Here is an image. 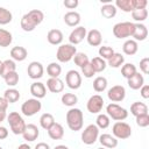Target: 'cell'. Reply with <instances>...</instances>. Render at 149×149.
<instances>
[{"mask_svg": "<svg viewBox=\"0 0 149 149\" xmlns=\"http://www.w3.org/2000/svg\"><path fill=\"white\" fill-rule=\"evenodd\" d=\"M44 20V14L40 9H31L30 12L26 13L21 19V28L24 31H33L38 24L42 23Z\"/></svg>", "mask_w": 149, "mask_h": 149, "instance_id": "6da1fadb", "label": "cell"}, {"mask_svg": "<svg viewBox=\"0 0 149 149\" xmlns=\"http://www.w3.org/2000/svg\"><path fill=\"white\" fill-rule=\"evenodd\" d=\"M83 123H84V114L79 108L76 107H71L68 112H66V125L68 127L73 130H80L83 128Z\"/></svg>", "mask_w": 149, "mask_h": 149, "instance_id": "7a4b0ae2", "label": "cell"}, {"mask_svg": "<svg viewBox=\"0 0 149 149\" xmlns=\"http://www.w3.org/2000/svg\"><path fill=\"white\" fill-rule=\"evenodd\" d=\"M7 122L9 123L10 130L15 135H22L24 128H26V122L23 118L17 113V112H10L7 115Z\"/></svg>", "mask_w": 149, "mask_h": 149, "instance_id": "3957f363", "label": "cell"}, {"mask_svg": "<svg viewBox=\"0 0 149 149\" xmlns=\"http://www.w3.org/2000/svg\"><path fill=\"white\" fill-rule=\"evenodd\" d=\"M77 54V48L70 43L61 44L56 52V58L61 63H68L71 59H73L74 55Z\"/></svg>", "mask_w": 149, "mask_h": 149, "instance_id": "277c9868", "label": "cell"}, {"mask_svg": "<svg viewBox=\"0 0 149 149\" xmlns=\"http://www.w3.org/2000/svg\"><path fill=\"white\" fill-rule=\"evenodd\" d=\"M134 24L130 21H125V22H119L114 24L113 27V35L116 38H127L132 37V34L134 31Z\"/></svg>", "mask_w": 149, "mask_h": 149, "instance_id": "5b68a950", "label": "cell"}, {"mask_svg": "<svg viewBox=\"0 0 149 149\" xmlns=\"http://www.w3.org/2000/svg\"><path fill=\"white\" fill-rule=\"evenodd\" d=\"M106 112L109 119H113L115 121H123L128 118V111L115 102L108 104L106 106Z\"/></svg>", "mask_w": 149, "mask_h": 149, "instance_id": "8992f818", "label": "cell"}, {"mask_svg": "<svg viewBox=\"0 0 149 149\" xmlns=\"http://www.w3.org/2000/svg\"><path fill=\"white\" fill-rule=\"evenodd\" d=\"M113 136L116 140H126L132 135V127L123 121H116L112 127Z\"/></svg>", "mask_w": 149, "mask_h": 149, "instance_id": "52a82bcc", "label": "cell"}, {"mask_svg": "<svg viewBox=\"0 0 149 149\" xmlns=\"http://www.w3.org/2000/svg\"><path fill=\"white\" fill-rule=\"evenodd\" d=\"M42 108V104L38 99H35V98H31V99H28L26 100L22 106H21V112L23 115L26 116H33L35 115L37 112H40Z\"/></svg>", "mask_w": 149, "mask_h": 149, "instance_id": "ba28073f", "label": "cell"}, {"mask_svg": "<svg viewBox=\"0 0 149 149\" xmlns=\"http://www.w3.org/2000/svg\"><path fill=\"white\" fill-rule=\"evenodd\" d=\"M98 137H99V128L93 123L88 125L81 133V141L84 144H87V146L95 143Z\"/></svg>", "mask_w": 149, "mask_h": 149, "instance_id": "9c48e42d", "label": "cell"}, {"mask_svg": "<svg viewBox=\"0 0 149 149\" xmlns=\"http://www.w3.org/2000/svg\"><path fill=\"white\" fill-rule=\"evenodd\" d=\"M104 107V99L100 94H94L90 97L86 104V108L92 114H99Z\"/></svg>", "mask_w": 149, "mask_h": 149, "instance_id": "30bf717a", "label": "cell"}, {"mask_svg": "<svg viewBox=\"0 0 149 149\" xmlns=\"http://www.w3.org/2000/svg\"><path fill=\"white\" fill-rule=\"evenodd\" d=\"M65 83L69 88L78 90L81 86V76L76 70H70L65 74Z\"/></svg>", "mask_w": 149, "mask_h": 149, "instance_id": "8fae6325", "label": "cell"}, {"mask_svg": "<svg viewBox=\"0 0 149 149\" xmlns=\"http://www.w3.org/2000/svg\"><path fill=\"white\" fill-rule=\"evenodd\" d=\"M107 97L112 102H120L126 97V88L122 85H114L107 91Z\"/></svg>", "mask_w": 149, "mask_h": 149, "instance_id": "7c38bea8", "label": "cell"}, {"mask_svg": "<svg viewBox=\"0 0 149 149\" xmlns=\"http://www.w3.org/2000/svg\"><path fill=\"white\" fill-rule=\"evenodd\" d=\"M86 34H87V31H86V28L85 27H83V26L76 27L70 33V35H69V42H70V44H72V45L79 44L86 37Z\"/></svg>", "mask_w": 149, "mask_h": 149, "instance_id": "4fadbf2b", "label": "cell"}, {"mask_svg": "<svg viewBox=\"0 0 149 149\" xmlns=\"http://www.w3.org/2000/svg\"><path fill=\"white\" fill-rule=\"evenodd\" d=\"M27 73L29 76V78H31V79H40L43 77L44 68H43L42 63L34 61V62L29 63V65L27 68Z\"/></svg>", "mask_w": 149, "mask_h": 149, "instance_id": "5bb4252c", "label": "cell"}, {"mask_svg": "<svg viewBox=\"0 0 149 149\" xmlns=\"http://www.w3.org/2000/svg\"><path fill=\"white\" fill-rule=\"evenodd\" d=\"M38 135H40V130H38L36 125H34V123L26 125V128H24V130L22 133L23 140H26L28 142H33L38 137Z\"/></svg>", "mask_w": 149, "mask_h": 149, "instance_id": "9a60e30c", "label": "cell"}, {"mask_svg": "<svg viewBox=\"0 0 149 149\" xmlns=\"http://www.w3.org/2000/svg\"><path fill=\"white\" fill-rule=\"evenodd\" d=\"M132 37L136 42L137 41H144L148 37V28H147V26L143 24V23H135Z\"/></svg>", "mask_w": 149, "mask_h": 149, "instance_id": "2e32d148", "label": "cell"}, {"mask_svg": "<svg viewBox=\"0 0 149 149\" xmlns=\"http://www.w3.org/2000/svg\"><path fill=\"white\" fill-rule=\"evenodd\" d=\"M30 93L33 94V97L35 99H42L45 97L47 94V87L41 81H34L31 85H30Z\"/></svg>", "mask_w": 149, "mask_h": 149, "instance_id": "e0dca14e", "label": "cell"}, {"mask_svg": "<svg viewBox=\"0 0 149 149\" xmlns=\"http://www.w3.org/2000/svg\"><path fill=\"white\" fill-rule=\"evenodd\" d=\"M86 40L91 47H99L102 42V35L98 29H91L86 34Z\"/></svg>", "mask_w": 149, "mask_h": 149, "instance_id": "ac0fdd59", "label": "cell"}, {"mask_svg": "<svg viewBox=\"0 0 149 149\" xmlns=\"http://www.w3.org/2000/svg\"><path fill=\"white\" fill-rule=\"evenodd\" d=\"M28 56V51L24 47H20V45H16V47H13L10 49V57L15 62H22L27 58Z\"/></svg>", "mask_w": 149, "mask_h": 149, "instance_id": "d6986e66", "label": "cell"}, {"mask_svg": "<svg viewBox=\"0 0 149 149\" xmlns=\"http://www.w3.org/2000/svg\"><path fill=\"white\" fill-rule=\"evenodd\" d=\"M47 87L51 93H61L64 90V83L59 78H49L47 80Z\"/></svg>", "mask_w": 149, "mask_h": 149, "instance_id": "ffe728a7", "label": "cell"}, {"mask_svg": "<svg viewBox=\"0 0 149 149\" xmlns=\"http://www.w3.org/2000/svg\"><path fill=\"white\" fill-rule=\"evenodd\" d=\"M99 142L100 144L104 147V148H107V149H113L118 146V140L111 135V134H101L99 135Z\"/></svg>", "mask_w": 149, "mask_h": 149, "instance_id": "44dd1931", "label": "cell"}, {"mask_svg": "<svg viewBox=\"0 0 149 149\" xmlns=\"http://www.w3.org/2000/svg\"><path fill=\"white\" fill-rule=\"evenodd\" d=\"M63 33L59 29H51L47 34V40L52 45H59L63 42Z\"/></svg>", "mask_w": 149, "mask_h": 149, "instance_id": "7402d4cb", "label": "cell"}, {"mask_svg": "<svg viewBox=\"0 0 149 149\" xmlns=\"http://www.w3.org/2000/svg\"><path fill=\"white\" fill-rule=\"evenodd\" d=\"M48 135L51 140H61L64 136V128L61 123L55 122L49 129H48Z\"/></svg>", "mask_w": 149, "mask_h": 149, "instance_id": "603a6c76", "label": "cell"}, {"mask_svg": "<svg viewBox=\"0 0 149 149\" xmlns=\"http://www.w3.org/2000/svg\"><path fill=\"white\" fill-rule=\"evenodd\" d=\"M64 22L69 27H78L80 22V14L74 10H70L64 15Z\"/></svg>", "mask_w": 149, "mask_h": 149, "instance_id": "cb8c5ba5", "label": "cell"}, {"mask_svg": "<svg viewBox=\"0 0 149 149\" xmlns=\"http://www.w3.org/2000/svg\"><path fill=\"white\" fill-rule=\"evenodd\" d=\"M127 84L132 90H140L144 85V78L140 72H136L133 77L127 79Z\"/></svg>", "mask_w": 149, "mask_h": 149, "instance_id": "d4e9b609", "label": "cell"}, {"mask_svg": "<svg viewBox=\"0 0 149 149\" xmlns=\"http://www.w3.org/2000/svg\"><path fill=\"white\" fill-rule=\"evenodd\" d=\"M130 113L136 118L142 114H148V106L144 102L135 101L130 105Z\"/></svg>", "mask_w": 149, "mask_h": 149, "instance_id": "484cf974", "label": "cell"}, {"mask_svg": "<svg viewBox=\"0 0 149 149\" xmlns=\"http://www.w3.org/2000/svg\"><path fill=\"white\" fill-rule=\"evenodd\" d=\"M137 50H139V44H137L136 41H134V40H132V38L125 41V43H123V45H122V51H123V54H126V55H128V56H133V55H135V54L137 52Z\"/></svg>", "mask_w": 149, "mask_h": 149, "instance_id": "4316f807", "label": "cell"}, {"mask_svg": "<svg viewBox=\"0 0 149 149\" xmlns=\"http://www.w3.org/2000/svg\"><path fill=\"white\" fill-rule=\"evenodd\" d=\"M20 92L16 90V88H14V87H9V88H7L6 91H5V93H3V98H5V100L8 102V104H14V102H16L19 99H20Z\"/></svg>", "mask_w": 149, "mask_h": 149, "instance_id": "83f0119b", "label": "cell"}, {"mask_svg": "<svg viewBox=\"0 0 149 149\" xmlns=\"http://www.w3.org/2000/svg\"><path fill=\"white\" fill-rule=\"evenodd\" d=\"M125 63V57L123 55L119 54V52H114L113 56L107 61V65L111 66V68H114V69H118V68H121Z\"/></svg>", "mask_w": 149, "mask_h": 149, "instance_id": "f1b7e54d", "label": "cell"}, {"mask_svg": "<svg viewBox=\"0 0 149 149\" xmlns=\"http://www.w3.org/2000/svg\"><path fill=\"white\" fill-rule=\"evenodd\" d=\"M114 6L116 7V9H121L125 13H132L134 10L133 0H116Z\"/></svg>", "mask_w": 149, "mask_h": 149, "instance_id": "f546056e", "label": "cell"}, {"mask_svg": "<svg viewBox=\"0 0 149 149\" xmlns=\"http://www.w3.org/2000/svg\"><path fill=\"white\" fill-rule=\"evenodd\" d=\"M116 10L118 9L113 3H106V5H102L100 13L105 19H112L116 15Z\"/></svg>", "mask_w": 149, "mask_h": 149, "instance_id": "4dcf8cb0", "label": "cell"}, {"mask_svg": "<svg viewBox=\"0 0 149 149\" xmlns=\"http://www.w3.org/2000/svg\"><path fill=\"white\" fill-rule=\"evenodd\" d=\"M90 63H91V65H92V68H93V70H94L95 73H100V72H102V71L106 69V66H107L106 61L102 59V58H100L99 56L92 58V59L90 61Z\"/></svg>", "mask_w": 149, "mask_h": 149, "instance_id": "1f68e13d", "label": "cell"}, {"mask_svg": "<svg viewBox=\"0 0 149 149\" xmlns=\"http://www.w3.org/2000/svg\"><path fill=\"white\" fill-rule=\"evenodd\" d=\"M136 72H137V69L133 63H123V65L121 66V74L126 79H129Z\"/></svg>", "mask_w": 149, "mask_h": 149, "instance_id": "d6a6232c", "label": "cell"}, {"mask_svg": "<svg viewBox=\"0 0 149 149\" xmlns=\"http://www.w3.org/2000/svg\"><path fill=\"white\" fill-rule=\"evenodd\" d=\"M47 73L49 74L50 78H59L62 73V66L56 62H51L47 66Z\"/></svg>", "mask_w": 149, "mask_h": 149, "instance_id": "836d02e7", "label": "cell"}, {"mask_svg": "<svg viewBox=\"0 0 149 149\" xmlns=\"http://www.w3.org/2000/svg\"><path fill=\"white\" fill-rule=\"evenodd\" d=\"M54 123H55V118H54L52 114H50V113H43L41 115V118H40V125H41V127L43 129L48 130Z\"/></svg>", "mask_w": 149, "mask_h": 149, "instance_id": "e575fe53", "label": "cell"}, {"mask_svg": "<svg viewBox=\"0 0 149 149\" xmlns=\"http://www.w3.org/2000/svg\"><path fill=\"white\" fill-rule=\"evenodd\" d=\"M12 41H13L12 33L3 28H0V47H2V48L9 47Z\"/></svg>", "mask_w": 149, "mask_h": 149, "instance_id": "d590c367", "label": "cell"}, {"mask_svg": "<svg viewBox=\"0 0 149 149\" xmlns=\"http://www.w3.org/2000/svg\"><path fill=\"white\" fill-rule=\"evenodd\" d=\"M107 87V79L102 76H99L97 77L94 80H93V90L98 93L100 92H104Z\"/></svg>", "mask_w": 149, "mask_h": 149, "instance_id": "8d00e7d4", "label": "cell"}, {"mask_svg": "<svg viewBox=\"0 0 149 149\" xmlns=\"http://www.w3.org/2000/svg\"><path fill=\"white\" fill-rule=\"evenodd\" d=\"M62 104L68 107H73L78 102V97L74 93H64L61 98Z\"/></svg>", "mask_w": 149, "mask_h": 149, "instance_id": "74e56055", "label": "cell"}, {"mask_svg": "<svg viewBox=\"0 0 149 149\" xmlns=\"http://www.w3.org/2000/svg\"><path fill=\"white\" fill-rule=\"evenodd\" d=\"M111 125V119L107 114H98L97 119H95V126L99 128V129H106L108 126Z\"/></svg>", "mask_w": 149, "mask_h": 149, "instance_id": "f35d334b", "label": "cell"}, {"mask_svg": "<svg viewBox=\"0 0 149 149\" xmlns=\"http://www.w3.org/2000/svg\"><path fill=\"white\" fill-rule=\"evenodd\" d=\"M132 17L137 23H142L148 17V10H147V8H143V9H134L132 12Z\"/></svg>", "mask_w": 149, "mask_h": 149, "instance_id": "ab89813d", "label": "cell"}, {"mask_svg": "<svg viewBox=\"0 0 149 149\" xmlns=\"http://www.w3.org/2000/svg\"><path fill=\"white\" fill-rule=\"evenodd\" d=\"M98 52H99V57H100V58H102V59H105V61H108V59L113 56V54H114L115 51H114V49H113L112 47L101 45V47L99 48Z\"/></svg>", "mask_w": 149, "mask_h": 149, "instance_id": "60d3db41", "label": "cell"}, {"mask_svg": "<svg viewBox=\"0 0 149 149\" xmlns=\"http://www.w3.org/2000/svg\"><path fill=\"white\" fill-rule=\"evenodd\" d=\"M2 78H3L5 83H6L8 86H10V87L17 85V83H19V73H17L16 71H14V72H9V73L5 74Z\"/></svg>", "mask_w": 149, "mask_h": 149, "instance_id": "b9f144b4", "label": "cell"}, {"mask_svg": "<svg viewBox=\"0 0 149 149\" xmlns=\"http://www.w3.org/2000/svg\"><path fill=\"white\" fill-rule=\"evenodd\" d=\"M12 20H13L12 13L3 7H0V24L1 26L8 24L9 22H12Z\"/></svg>", "mask_w": 149, "mask_h": 149, "instance_id": "7bdbcfd3", "label": "cell"}, {"mask_svg": "<svg viewBox=\"0 0 149 149\" xmlns=\"http://www.w3.org/2000/svg\"><path fill=\"white\" fill-rule=\"evenodd\" d=\"M73 62H74V64L77 66L83 68L84 65H86L87 63H90V59H88V57H87L86 54H84V52H77L74 55V57H73Z\"/></svg>", "mask_w": 149, "mask_h": 149, "instance_id": "ee69618b", "label": "cell"}, {"mask_svg": "<svg viewBox=\"0 0 149 149\" xmlns=\"http://www.w3.org/2000/svg\"><path fill=\"white\" fill-rule=\"evenodd\" d=\"M16 71V64L13 59H6L3 61V70H2V76L3 77L5 74L9 73V72H14Z\"/></svg>", "mask_w": 149, "mask_h": 149, "instance_id": "f6af8a7d", "label": "cell"}, {"mask_svg": "<svg viewBox=\"0 0 149 149\" xmlns=\"http://www.w3.org/2000/svg\"><path fill=\"white\" fill-rule=\"evenodd\" d=\"M135 121H136V125L139 127H142V128H146L149 126V114H142V115H139L135 118Z\"/></svg>", "mask_w": 149, "mask_h": 149, "instance_id": "bcb514c9", "label": "cell"}, {"mask_svg": "<svg viewBox=\"0 0 149 149\" xmlns=\"http://www.w3.org/2000/svg\"><path fill=\"white\" fill-rule=\"evenodd\" d=\"M80 69H81V73L84 74L85 78H92V77L95 74V72H94V70H93L91 63H87L86 65H84V66L80 68Z\"/></svg>", "mask_w": 149, "mask_h": 149, "instance_id": "7dc6e473", "label": "cell"}, {"mask_svg": "<svg viewBox=\"0 0 149 149\" xmlns=\"http://www.w3.org/2000/svg\"><path fill=\"white\" fill-rule=\"evenodd\" d=\"M140 70L143 74L149 73V57H144L140 61Z\"/></svg>", "mask_w": 149, "mask_h": 149, "instance_id": "c3c4849f", "label": "cell"}, {"mask_svg": "<svg viewBox=\"0 0 149 149\" xmlns=\"http://www.w3.org/2000/svg\"><path fill=\"white\" fill-rule=\"evenodd\" d=\"M147 5H148L147 0H133L134 9H143L147 7Z\"/></svg>", "mask_w": 149, "mask_h": 149, "instance_id": "681fc988", "label": "cell"}, {"mask_svg": "<svg viewBox=\"0 0 149 149\" xmlns=\"http://www.w3.org/2000/svg\"><path fill=\"white\" fill-rule=\"evenodd\" d=\"M63 5H64L68 9H74V8H77V6L79 5V1H78V0H64Z\"/></svg>", "mask_w": 149, "mask_h": 149, "instance_id": "f907efd6", "label": "cell"}, {"mask_svg": "<svg viewBox=\"0 0 149 149\" xmlns=\"http://www.w3.org/2000/svg\"><path fill=\"white\" fill-rule=\"evenodd\" d=\"M140 94L143 99H149V85L148 84H144L140 88Z\"/></svg>", "mask_w": 149, "mask_h": 149, "instance_id": "816d5d0a", "label": "cell"}, {"mask_svg": "<svg viewBox=\"0 0 149 149\" xmlns=\"http://www.w3.org/2000/svg\"><path fill=\"white\" fill-rule=\"evenodd\" d=\"M8 136V129L3 126H0V140H5Z\"/></svg>", "mask_w": 149, "mask_h": 149, "instance_id": "f5cc1de1", "label": "cell"}, {"mask_svg": "<svg viewBox=\"0 0 149 149\" xmlns=\"http://www.w3.org/2000/svg\"><path fill=\"white\" fill-rule=\"evenodd\" d=\"M8 107V102L5 100L3 97H0V112H6Z\"/></svg>", "mask_w": 149, "mask_h": 149, "instance_id": "db71d44e", "label": "cell"}, {"mask_svg": "<svg viewBox=\"0 0 149 149\" xmlns=\"http://www.w3.org/2000/svg\"><path fill=\"white\" fill-rule=\"evenodd\" d=\"M34 149H50V147H49V144L45 143V142H40V143H37V144L35 146Z\"/></svg>", "mask_w": 149, "mask_h": 149, "instance_id": "11a10c76", "label": "cell"}, {"mask_svg": "<svg viewBox=\"0 0 149 149\" xmlns=\"http://www.w3.org/2000/svg\"><path fill=\"white\" fill-rule=\"evenodd\" d=\"M17 149H31L27 143H22V144H20L19 147H17Z\"/></svg>", "mask_w": 149, "mask_h": 149, "instance_id": "9f6ffc18", "label": "cell"}, {"mask_svg": "<svg viewBox=\"0 0 149 149\" xmlns=\"http://www.w3.org/2000/svg\"><path fill=\"white\" fill-rule=\"evenodd\" d=\"M5 119H7V114H6V112H0V122L3 121Z\"/></svg>", "mask_w": 149, "mask_h": 149, "instance_id": "6f0895ef", "label": "cell"}, {"mask_svg": "<svg viewBox=\"0 0 149 149\" xmlns=\"http://www.w3.org/2000/svg\"><path fill=\"white\" fill-rule=\"evenodd\" d=\"M54 149H69L66 146H64V144H58V146H56Z\"/></svg>", "mask_w": 149, "mask_h": 149, "instance_id": "680465c9", "label": "cell"}, {"mask_svg": "<svg viewBox=\"0 0 149 149\" xmlns=\"http://www.w3.org/2000/svg\"><path fill=\"white\" fill-rule=\"evenodd\" d=\"M2 70H3V62L0 61V76H2Z\"/></svg>", "mask_w": 149, "mask_h": 149, "instance_id": "91938a15", "label": "cell"}, {"mask_svg": "<svg viewBox=\"0 0 149 149\" xmlns=\"http://www.w3.org/2000/svg\"><path fill=\"white\" fill-rule=\"evenodd\" d=\"M98 149H107V148H104V147H101V148H98Z\"/></svg>", "mask_w": 149, "mask_h": 149, "instance_id": "94428289", "label": "cell"}, {"mask_svg": "<svg viewBox=\"0 0 149 149\" xmlns=\"http://www.w3.org/2000/svg\"><path fill=\"white\" fill-rule=\"evenodd\" d=\"M0 149H3V148H2V147H1V146H0Z\"/></svg>", "mask_w": 149, "mask_h": 149, "instance_id": "6125c7cd", "label": "cell"}]
</instances>
